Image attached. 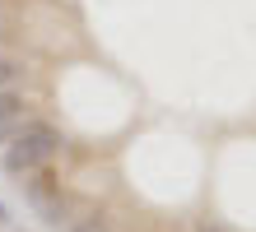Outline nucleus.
<instances>
[{
    "label": "nucleus",
    "instance_id": "20e7f679",
    "mask_svg": "<svg viewBox=\"0 0 256 232\" xmlns=\"http://www.w3.org/2000/svg\"><path fill=\"white\" fill-rule=\"evenodd\" d=\"M70 232H112V219H102V214H88V219L70 223Z\"/></svg>",
    "mask_w": 256,
    "mask_h": 232
},
{
    "label": "nucleus",
    "instance_id": "423d86ee",
    "mask_svg": "<svg viewBox=\"0 0 256 232\" xmlns=\"http://www.w3.org/2000/svg\"><path fill=\"white\" fill-rule=\"evenodd\" d=\"M0 228H5V223H0Z\"/></svg>",
    "mask_w": 256,
    "mask_h": 232
},
{
    "label": "nucleus",
    "instance_id": "39448f33",
    "mask_svg": "<svg viewBox=\"0 0 256 232\" xmlns=\"http://www.w3.org/2000/svg\"><path fill=\"white\" fill-rule=\"evenodd\" d=\"M200 232H228V228H224V223H214V219H210V223H200Z\"/></svg>",
    "mask_w": 256,
    "mask_h": 232
},
{
    "label": "nucleus",
    "instance_id": "f257e3e1",
    "mask_svg": "<svg viewBox=\"0 0 256 232\" xmlns=\"http://www.w3.org/2000/svg\"><path fill=\"white\" fill-rule=\"evenodd\" d=\"M61 153V130L52 121H24L19 135L0 149V167L10 177H28V172H42L52 167V158Z\"/></svg>",
    "mask_w": 256,
    "mask_h": 232
},
{
    "label": "nucleus",
    "instance_id": "f03ea898",
    "mask_svg": "<svg viewBox=\"0 0 256 232\" xmlns=\"http://www.w3.org/2000/svg\"><path fill=\"white\" fill-rule=\"evenodd\" d=\"M28 121V102H24V93H14V88H0V149L10 144L14 135H19V126Z\"/></svg>",
    "mask_w": 256,
    "mask_h": 232
},
{
    "label": "nucleus",
    "instance_id": "7ed1b4c3",
    "mask_svg": "<svg viewBox=\"0 0 256 232\" xmlns=\"http://www.w3.org/2000/svg\"><path fill=\"white\" fill-rule=\"evenodd\" d=\"M19 74H24V65L14 56H0V88H14L19 84Z\"/></svg>",
    "mask_w": 256,
    "mask_h": 232
},
{
    "label": "nucleus",
    "instance_id": "0eeeda50",
    "mask_svg": "<svg viewBox=\"0 0 256 232\" xmlns=\"http://www.w3.org/2000/svg\"><path fill=\"white\" fill-rule=\"evenodd\" d=\"M0 37H5V33H0Z\"/></svg>",
    "mask_w": 256,
    "mask_h": 232
}]
</instances>
